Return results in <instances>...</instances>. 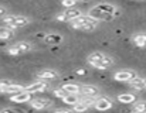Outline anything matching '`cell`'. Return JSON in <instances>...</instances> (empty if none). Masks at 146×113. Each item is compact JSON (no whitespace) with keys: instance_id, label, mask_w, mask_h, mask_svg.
Masks as SVG:
<instances>
[{"instance_id":"obj_1","label":"cell","mask_w":146,"mask_h":113,"mask_svg":"<svg viewBox=\"0 0 146 113\" xmlns=\"http://www.w3.org/2000/svg\"><path fill=\"white\" fill-rule=\"evenodd\" d=\"M121 14H122L121 9L112 3H98L88 11V16L97 18L98 21H112Z\"/></svg>"},{"instance_id":"obj_2","label":"cell","mask_w":146,"mask_h":113,"mask_svg":"<svg viewBox=\"0 0 146 113\" xmlns=\"http://www.w3.org/2000/svg\"><path fill=\"white\" fill-rule=\"evenodd\" d=\"M98 26H99V21L88 14H82L77 20L70 21V27L74 30H80V31H94Z\"/></svg>"},{"instance_id":"obj_3","label":"cell","mask_w":146,"mask_h":113,"mask_svg":"<svg viewBox=\"0 0 146 113\" xmlns=\"http://www.w3.org/2000/svg\"><path fill=\"white\" fill-rule=\"evenodd\" d=\"M30 18L26 17V16H20V14H6L4 17H1L0 23L6 27H10L13 30H17V28H21V27H26L30 24Z\"/></svg>"},{"instance_id":"obj_4","label":"cell","mask_w":146,"mask_h":113,"mask_svg":"<svg viewBox=\"0 0 146 113\" xmlns=\"http://www.w3.org/2000/svg\"><path fill=\"white\" fill-rule=\"evenodd\" d=\"M33 50V44L29 43V41H19L13 45H10L7 48V54L11 56H19V55H23L26 53H30Z\"/></svg>"},{"instance_id":"obj_5","label":"cell","mask_w":146,"mask_h":113,"mask_svg":"<svg viewBox=\"0 0 146 113\" xmlns=\"http://www.w3.org/2000/svg\"><path fill=\"white\" fill-rule=\"evenodd\" d=\"M82 16V11L77 7H72V9H65L64 11H61L60 14L55 16V20L57 21H72V20H77L78 17Z\"/></svg>"},{"instance_id":"obj_6","label":"cell","mask_w":146,"mask_h":113,"mask_svg":"<svg viewBox=\"0 0 146 113\" xmlns=\"http://www.w3.org/2000/svg\"><path fill=\"white\" fill-rule=\"evenodd\" d=\"M136 78H139L138 72L133 71V69H122V71H118L113 74V79L118 81V82H125V83H129L132 81H135Z\"/></svg>"},{"instance_id":"obj_7","label":"cell","mask_w":146,"mask_h":113,"mask_svg":"<svg viewBox=\"0 0 146 113\" xmlns=\"http://www.w3.org/2000/svg\"><path fill=\"white\" fill-rule=\"evenodd\" d=\"M43 38V43L44 44H48V45H57V44H61L64 41V35L62 34H58V33H41L40 35Z\"/></svg>"},{"instance_id":"obj_8","label":"cell","mask_w":146,"mask_h":113,"mask_svg":"<svg viewBox=\"0 0 146 113\" xmlns=\"http://www.w3.org/2000/svg\"><path fill=\"white\" fill-rule=\"evenodd\" d=\"M47 88H48V81L38 79V81H36V82L27 85V86H26V91L33 95V93H37V92H44Z\"/></svg>"},{"instance_id":"obj_9","label":"cell","mask_w":146,"mask_h":113,"mask_svg":"<svg viewBox=\"0 0 146 113\" xmlns=\"http://www.w3.org/2000/svg\"><path fill=\"white\" fill-rule=\"evenodd\" d=\"M30 106L36 110H46L52 106V102L50 99H44V98H36L30 101Z\"/></svg>"},{"instance_id":"obj_10","label":"cell","mask_w":146,"mask_h":113,"mask_svg":"<svg viewBox=\"0 0 146 113\" xmlns=\"http://www.w3.org/2000/svg\"><path fill=\"white\" fill-rule=\"evenodd\" d=\"M36 76L38 79H43V81H54V79H58L60 74L55 71V69H51V68H46V69H41L36 74Z\"/></svg>"},{"instance_id":"obj_11","label":"cell","mask_w":146,"mask_h":113,"mask_svg":"<svg viewBox=\"0 0 146 113\" xmlns=\"http://www.w3.org/2000/svg\"><path fill=\"white\" fill-rule=\"evenodd\" d=\"M112 106H113V102H112V99H111V98H108V96L97 98V101H95V105H94V108H95L97 110H101V112L109 110Z\"/></svg>"},{"instance_id":"obj_12","label":"cell","mask_w":146,"mask_h":113,"mask_svg":"<svg viewBox=\"0 0 146 113\" xmlns=\"http://www.w3.org/2000/svg\"><path fill=\"white\" fill-rule=\"evenodd\" d=\"M101 89L95 85H81L80 96H87V98H97L99 95Z\"/></svg>"},{"instance_id":"obj_13","label":"cell","mask_w":146,"mask_h":113,"mask_svg":"<svg viewBox=\"0 0 146 113\" xmlns=\"http://www.w3.org/2000/svg\"><path fill=\"white\" fill-rule=\"evenodd\" d=\"M10 101L14 102V103H26V102L30 103V101H31V93L27 92V91H24V92L11 95V96H10Z\"/></svg>"},{"instance_id":"obj_14","label":"cell","mask_w":146,"mask_h":113,"mask_svg":"<svg viewBox=\"0 0 146 113\" xmlns=\"http://www.w3.org/2000/svg\"><path fill=\"white\" fill-rule=\"evenodd\" d=\"M118 102H121L123 105H131V103L138 102V96H136V93H131V92L121 93V95H118Z\"/></svg>"},{"instance_id":"obj_15","label":"cell","mask_w":146,"mask_h":113,"mask_svg":"<svg viewBox=\"0 0 146 113\" xmlns=\"http://www.w3.org/2000/svg\"><path fill=\"white\" fill-rule=\"evenodd\" d=\"M132 43L133 45H136L138 48H146V33H135L132 35Z\"/></svg>"},{"instance_id":"obj_16","label":"cell","mask_w":146,"mask_h":113,"mask_svg":"<svg viewBox=\"0 0 146 113\" xmlns=\"http://www.w3.org/2000/svg\"><path fill=\"white\" fill-rule=\"evenodd\" d=\"M61 89L65 91L68 95H80L81 85H78V83H64L61 86Z\"/></svg>"},{"instance_id":"obj_17","label":"cell","mask_w":146,"mask_h":113,"mask_svg":"<svg viewBox=\"0 0 146 113\" xmlns=\"http://www.w3.org/2000/svg\"><path fill=\"white\" fill-rule=\"evenodd\" d=\"M109 58H111V56L104 54V53H101V51H94V53H91L90 55L87 56V62L91 64V62H94V61H106V59H109Z\"/></svg>"},{"instance_id":"obj_18","label":"cell","mask_w":146,"mask_h":113,"mask_svg":"<svg viewBox=\"0 0 146 113\" xmlns=\"http://www.w3.org/2000/svg\"><path fill=\"white\" fill-rule=\"evenodd\" d=\"M26 91V86L23 85H19V83H11L9 88H6L3 91V93H9L10 96L11 95H16V93H20V92H24Z\"/></svg>"},{"instance_id":"obj_19","label":"cell","mask_w":146,"mask_h":113,"mask_svg":"<svg viewBox=\"0 0 146 113\" xmlns=\"http://www.w3.org/2000/svg\"><path fill=\"white\" fill-rule=\"evenodd\" d=\"M14 31L13 28L10 27H6V26H1L0 27V40H10L13 35H14Z\"/></svg>"},{"instance_id":"obj_20","label":"cell","mask_w":146,"mask_h":113,"mask_svg":"<svg viewBox=\"0 0 146 113\" xmlns=\"http://www.w3.org/2000/svg\"><path fill=\"white\" fill-rule=\"evenodd\" d=\"M128 86H129V88H132V89H133V91H136V92L143 91V89H145V85H143V78H136L135 81L129 82V83H128Z\"/></svg>"},{"instance_id":"obj_21","label":"cell","mask_w":146,"mask_h":113,"mask_svg":"<svg viewBox=\"0 0 146 113\" xmlns=\"http://www.w3.org/2000/svg\"><path fill=\"white\" fill-rule=\"evenodd\" d=\"M65 105H70L71 108L72 106H75L77 103H80V101H81V96L80 95H67L64 99H61Z\"/></svg>"},{"instance_id":"obj_22","label":"cell","mask_w":146,"mask_h":113,"mask_svg":"<svg viewBox=\"0 0 146 113\" xmlns=\"http://www.w3.org/2000/svg\"><path fill=\"white\" fill-rule=\"evenodd\" d=\"M133 112L146 113V101H138L133 103Z\"/></svg>"},{"instance_id":"obj_23","label":"cell","mask_w":146,"mask_h":113,"mask_svg":"<svg viewBox=\"0 0 146 113\" xmlns=\"http://www.w3.org/2000/svg\"><path fill=\"white\" fill-rule=\"evenodd\" d=\"M90 108H91L90 105H87V103H84V102L80 101V103H77L75 106H72V110H74V113H84V112H87Z\"/></svg>"},{"instance_id":"obj_24","label":"cell","mask_w":146,"mask_h":113,"mask_svg":"<svg viewBox=\"0 0 146 113\" xmlns=\"http://www.w3.org/2000/svg\"><path fill=\"white\" fill-rule=\"evenodd\" d=\"M77 3H78V0H61V6L64 9H72V7H75Z\"/></svg>"},{"instance_id":"obj_25","label":"cell","mask_w":146,"mask_h":113,"mask_svg":"<svg viewBox=\"0 0 146 113\" xmlns=\"http://www.w3.org/2000/svg\"><path fill=\"white\" fill-rule=\"evenodd\" d=\"M54 95H55L57 98H60V99H64L68 93H67L65 91H62L61 88H58V89H55V91H54Z\"/></svg>"},{"instance_id":"obj_26","label":"cell","mask_w":146,"mask_h":113,"mask_svg":"<svg viewBox=\"0 0 146 113\" xmlns=\"http://www.w3.org/2000/svg\"><path fill=\"white\" fill-rule=\"evenodd\" d=\"M0 113H21L17 109H13V108H4V109H0Z\"/></svg>"},{"instance_id":"obj_27","label":"cell","mask_w":146,"mask_h":113,"mask_svg":"<svg viewBox=\"0 0 146 113\" xmlns=\"http://www.w3.org/2000/svg\"><path fill=\"white\" fill-rule=\"evenodd\" d=\"M54 113H74L72 109H58V110H55Z\"/></svg>"},{"instance_id":"obj_28","label":"cell","mask_w":146,"mask_h":113,"mask_svg":"<svg viewBox=\"0 0 146 113\" xmlns=\"http://www.w3.org/2000/svg\"><path fill=\"white\" fill-rule=\"evenodd\" d=\"M75 72H77L78 75H87V74H88V71H87V69H77Z\"/></svg>"},{"instance_id":"obj_29","label":"cell","mask_w":146,"mask_h":113,"mask_svg":"<svg viewBox=\"0 0 146 113\" xmlns=\"http://www.w3.org/2000/svg\"><path fill=\"white\" fill-rule=\"evenodd\" d=\"M6 11H7L6 7H1V6H0V17H4V16H6Z\"/></svg>"},{"instance_id":"obj_30","label":"cell","mask_w":146,"mask_h":113,"mask_svg":"<svg viewBox=\"0 0 146 113\" xmlns=\"http://www.w3.org/2000/svg\"><path fill=\"white\" fill-rule=\"evenodd\" d=\"M78 1H84V3H88V1H91V0H78Z\"/></svg>"},{"instance_id":"obj_31","label":"cell","mask_w":146,"mask_h":113,"mask_svg":"<svg viewBox=\"0 0 146 113\" xmlns=\"http://www.w3.org/2000/svg\"><path fill=\"white\" fill-rule=\"evenodd\" d=\"M143 85H145V89H146V78H143Z\"/></svg>"},{"instance_id":"obj_32","label":"cell","mask_w":146,"mask_h":113,"mask_svg":"<svg viewBox=\"0 0 146 113\" xmlns=\"http://www.w3.org/2000/svg\"><path fill=\"white\" fill-rule=\"evenodd\" d=\"M136 1H143V0H136Z\"/></svg>"},{"instance_id":"obj_33","label":"cell","mask_w":146,"mask_h":113,"mask_svg":"<svg viewBox=\"0 0 146 113\" xmlns=\"http://www.w3.org/2000/svg\"><path fill=\"white\" fill-rule=\"evenodd\" d=\"M0 93H1V89H0Z\"/></svg>"},{"instance_id":"obj_34","label":"cell","mask_w":146,"mask_h":113,"mask_svg":"<svg viewBox=\"0 0 146 113\" xmlns=\"http://www.w3.org/2000/svg\"><path fill=\"white\" fill-rule=\"evenodd\" d=\"M132 113H136V112H132Z\"/></svg>"}]
</instances>
